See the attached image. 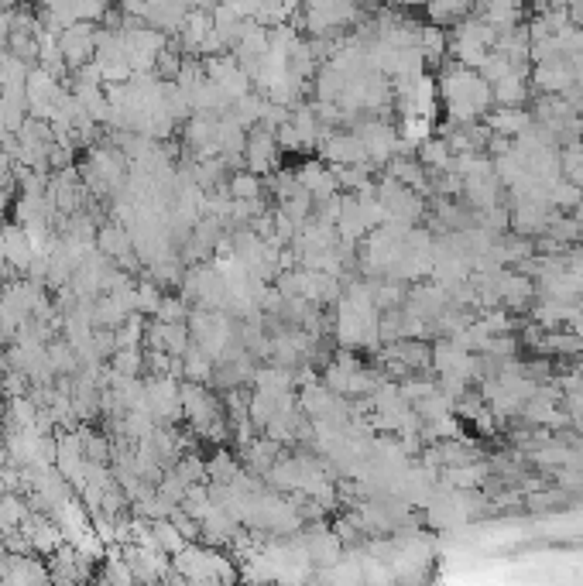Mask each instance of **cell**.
<instances>
[{"label":"cell","instance_id":"8","mask_svg":"<svg viewBox=\"0 0 583 586\" xmlns=\"http://www.w3.org/2000/svg\"><path fill=\"white\" fill-rule=\"evenodd\" d=\"M378 203L385 206V220H395V223H415L422 213H426V206H422V192H415L409 186H402L398 179H381L378 182Z\"/></svg>","mask_w":583,"mask_h":586},{"label":"cell","instance_id":"32","mask_svg":"<svg viewBox=\"0 0 583 586\" xmlns=\"http://www.w3.org/2000/svg\"><path fill=\"white\" fill-rule=\"evenodd\" d=\"M237 473H241L237 456L227 453V449H217V453L206 460V480H210V484H234Z\"/></svg>","mask_w":583,"mask_h":586},{"label":"cell","instance_id":"31","mask_svg":"<svg viewBox=\"0 0 583 586\" xmlns=\"http://www.w3.org/2000/svg\"><path fill=\"white\" fill-rule=\"evenodd\" d=\"M546 199H549V206L553 210H577V206L583 203V186H577V182H570V179H553L546 186Z\"/></svg>","mask_w":583,"mask_h":586},{"label":"cell","instance_id":"2","mask_svg":"<svg viewBox=\"0 0 583 586\" xmlns=\"http://www.w3.org/2000/svg\"><path fill=\"white\" fill-rule=\"evenodd\" d=\"M494 38H498V28L484 18V14H470L460 24H453L450 35V59H457L460 66L477 69L484 62V55L494 48Z\"/></svg>","mask_w":583,"mask_h":586},{"label":"cell","instance_id":"40","mask_svg":"<svg viewBox=\"0 0 583 586\" xmlns=\"http://www.w3.org/2000/svg\"><path fill=\"white\" fill-rule=\"evenodd\" d=\"M566 11H570V21L577 24V28H583V0H570Z\"/></svg>","mask_w":583,"mask_h":586},{"label":"cell","instance_id":"25","mask_svg":"<svg viewBox=\"0 0 583 586\" xmlns=\"http://www.w3.org/2000/svg\"><path fill=\"white\" fill-rule=\"evenodd\" d=\"M4 580L7 583H42V580H52V576L38 559H31V552H11V556H7Z\"/></svg>","mask_w":583,"mask_h":586},{"label":"cell","instance_id":"39","mask_svg":"<svg viewBox=\"0 0 583 586\" xmlns=\"http://www.w3.org/2000/svg\"><path fill=\"white\" fill-rule=\"evenodd\" d=\"M121 11L127 14V18H141V21H145L148 0H121Z\"/></svg>","mask_w":583,"mask_h":586},{"label":"cell","instance_id":"28","mask_svg":"<svg viewBox=\"0 0 583 586\" xmlns=\"http://www.w3.org/2000/svg\"><path fill=\"white\" fill-rule=\"evenodd\" d=\"M213 364H217V360H213L210 353L199 350L196 343H189V350L182 353V377H186V381L210 384L213 381Z\"/></svg>","mask_w":583,"mask_h":586},{"label":"cell","instance_id":"17","mask_svg":"<svg viewBox=\"0 0 583 586\" xmlns=\"http://www.w3.org/2000/svg\"><path fill=\"white\" fill-rule=\"evenodd\" d=\"M282 456V443H275L271 436L265 439H247L241 446V460L251 477H265V473L275 467V460Z\"/></svg>","mask_w":583,"mask_h":586},{"label":"cell","instance_id":"15","mask_svg":"<svg viewBox=\"0 0 583 586\" xmlns=\"http://www.w3.org/2000/svg\"><path fill=\"white\" fill-rule=\"evenodd\" d=\"M145 343L148 350H165L172 357H182L189 350V343H193V336H189L186 323H162V319H155L151 326H145Z\"/></svg>","mask_w":583,"mask_h":586},{"label":"cell","instance_id":"6","mask_svg":"<svg viewBox=\"0 0 583 586\" xmlns=\"http://www.w3.org/2000/svg\"><path fill=\"white\" fill-rule=\"evenodd\" d=\"M354 131H357V138H361L364 151H367V162H371V165H388L391 158L398 155V151H409L412 148V144H405L402 134H398L381 114L364 117L361 124L354 127Z\"/></svg>","mask_w":583,"mask_h":586},{"label":"cell","instance_id":"37","mask_svg":"<svg viewBox=\"0 0 583 586\" xmlns=\"http://www.w3.org/2000/svg\"><path fill=\"white\" fill-rule=\"evenodd\" d=\"M155 319H162V323H186L189 305L182 299H162V305L155 309Z\"/></svg>","mask_w":583,"mask_h":586},{"label":"cell","instance_id":"41","mask_svg":"<svg viewBox=\"0 0 583 586\" xmlns=\"http://www.w3.org/2000/svg\"><path fill=\"white\" fill-rule=\"evenodd\" d=\"M577 227H580V240H583V206H577Z\"/></svg>","mask_w":583,"mask_h":586},{"label":"cell","instance_id":"23","mask_svg":"<svg viewBox=\"0 0 583 586\" xmlns=\"http://www.w3.org/2000/svg\"><path fill=\"white\" fill-rule=\"evenodd\" d=\"M535 295V285L529 275H518V271H501L498 275V302L508 309H525Z\"/></svg>","mask_w":583,"mask_h":586},{"label":"cell","instance_id":"30","mask_svg":"<svg viewBox=\"0 0 583 586\" xmlns=\"http://www.w3.org/2000/svg\"><path fill=\"white\" fill-rule=\"evenodd\" d=\"M227 192L237 199V203H261V192H265V182H261L258 172H237L227 179Z\"/></svg>","mask_w":583,"mask_h":586},{"label":"cell","instance_id":"33","mask_svg":"<svg viewBox=\"0 0 583 586\" xmlns=\"http://www.w3.org/2000/svg\"><path fill=\"white\" fill-rule=\"evenodd\" d=\"M419 158L422 165L429 168V172H436V168H450L453 165V151H450V144H446V138L439 134V138H426L419 144Z\"/></svg>","mask_w":583,"mask_h":586},{"label":"cell","instance_id":"1","mask_svg":"<svg viewBox=\"0 0 583 586\" xmlns=\"http://www.w3.org/2000/svg\"><path fill=\"white\" fill-rule=\"evenodd\" d=\"M436 90H439V100H443V107H446V117H450L453 124L481 120L487 110L494 107L491 83H487L477 69L460 66L457 59L443 62V69H439V76H436Z\"/></svg>","mask_w":583,"mask_h":586},{"label":"cell","instance_id":"35","mask_svg":"<svg viewBox=\"0 0 583 586\" xmlns=\"http://www.w3.org/2000/svg\"><path fill=\"white\" fill-rule=\"evenodd\" d=\"M141 367H145V350L141 347H121V350H114V357H110V371H117V374L138 377Z\"/></svg>","mask_w":583,"mask_h":586},{"label":"cell","instance_id":"26","mask_svg":"<svg viewBox=\"0 0 583 586\" xmlns=\"http://www.w3.org/2000/svg\"><path fill=\"white\" fill-rule=\"evenodd\" d=\"M443 487H457V491H477V487L487 480V463L481 460H467L457 463V467H446L443 470Z\"/></svg>","mask_w":583,"mask_h":586},{"label":"cell","instance_id":"42","mask_svg":"<svg viewBox=\"0 0 583 586\" xmlns=\"http://www.w3.org/2000/svg\"><path fill=\"white\" fill-rule=\"evenodd\" d=\"M477 4H481V0H477Z\"/></svg>","mask_w":583,"mask_h":586},{"label":"cell","instance_id":"9","mask_svg":"<svg viewBox=\"0 0 583 586\" xmlns=\"http://www.w3.org/2000/svg\"><path fill=\"white\" fill-rule=\"evenodd\" d=\"M203 72L220 86L223 93L230 96V100H237V96H244V93L254 90L251 76H247V72L241 69V62L234 59V52L206 55V59H203Z\"/></svg>","mask_w":583,"mask_h":586},{"label":"cell","instance_id":"5","mask_svg":"<svg viewBox=\"0 0 583 586\" xmlns=\"http://www.w3.org/2000/svg\"><path fill=\"white\" fill-rule=\"evenodd\" d=\"M182 295L196 305H206V309L227 312L230 305V288L217 271V264H189V271L182 275Z\"/></svg>","mask_w":583,"mask_h":586},{"label":"cell","instance_id":"21","mask_svg":"<svg viewBox=\"0 0 583 586\" xmlns=\"http://www.w3.org/2000/svg\"><path fill=\"white\" fill-rule=\"evenodd\" d=\"M484 120H487V127H491L494 134L515 141L518 134L532 124V110H525V107H494V110H487Z\"/></svg>","mask_w":583,"mask_h":586},{"label":"cell","instance_id":"36","mask_svg":"<svg viewBox=\"0 0 583 586\" xmlns=\"http://www.w3.org/2000/svg\"><path fill=\"white\" fill-rule=\"evenodd\" d=\"M165 295L158 292V282L155 278H145V282H138V312H148V316H155V309L162 305Z\"/></svg>","mask_w":583,"mask_h":586},{"label":"cell","instance_id":"29","mask_svg":"<svg viewBox=\"0 0 583 586\" xmlns=\"http://www.w3.org/2000/svg\"><path fill=\"white\" fill-rule=\"evenodd\" d=\"M31 515V508L25 501H21L14 491H4L0 494V535L7 532H18L21 525H25V518Z\"/></svg>","mask_w":583,"mask_h":586},{"label":"cell","instance_id":"18","mask_svg":"<svg viewBox=\"0 0 583 586\" xmlns=\"http://www.w3.org/2000/svg\"><path fill=\"white\" fill-rule=\"evenodd\" d=\"M189 11H193V7H186L182 0H148L145 21L151 24V28L165 31V35H179V28L186 24Z\"/></svg>","mask_w":583,"mask_h":586},{"label":"cell","instance_id":"16","mask_svg":"<svg viewBox=\"0 0 583 586\" xmlns=\"http://www.w3.org/2000/svg\"><path fill=\"white\" fill-rule=\"evenodd\" d=\"M302 545H306L309 563H316V566H333V563H340V556H343L340 535L330 532V528H323V525L309 528L306 539H302Z\"/></svg>","mask_w":583,"mask_h":586},{"label":"cell","instance_id":"20","mask_svg":"<svg viewBox=\"0 0 583 586\" xmlns=\"http://www.w3.org/2000/svg\"><path fill=\"white\" fill-rule=\"evenodd\" d=\"M0 230H4V258H7V264H11V271H21V275H25L31 258H35V244L28 240L21 223H7V227H0Z\"/></svg>","mask_w":583,"mask_h":586},{"label":"cell","instance_id":"34","mask_svg":"<svg viewBox=\"0 0 583 586\" xmlns=\"http://www.w3.org/2000/svg\"><path fill=\"white\" fill-rule=\"evenodd\" d=\"M151 532H155V542H158V549H165L169 556H175V552L186 545V535L175 528V521L172 518H155L151 521Z\"/></svg>","mask_w":583,"mask_h":586},{"label":"cell","instance_id":"12","mask_svg":"<svg viewBox=\"0 0 583 586\" xmlns=\"http://www.w3.org/2000/svg\"><path fill=\"white\" fill-rule=\"evenodd\" d=\"M501 179L494 172V162H484L477 172L463 175V196H467L470 210H491V206L501 203Z\"/></svg>","mask_w":583,"mask_h":586},{"label":"cell","instance_id":"27","mask_svg":"<svg viewBox=\"0 0 583 586\" xmlns=\"http://www.w3.org/2000/svg\"><path fill=\"white\" fill-rule=\"evenodd\" d=\"M419 52L426 55V66H443L450 59V38H446V28L439 24H426L419 38Z\"/></svg>","mask_w":583,"mask_h":586},{"label":"cell","instance_id":"14","mask_svg":"<svg viewBox=\"0 0 583 586\" xmlns=\"http://www.w3.org/2000/svg\"><path fill=\"white\" fill-rule=\"evenodd\" d=\"M319 151H323L326 162H333L340 168L343 165H371L367 162V151H364L361 138H357V131H326L323 138H319Z\"/></svg>","mask_w":583,"mask_h":586},{"label":"cell","instance_id":"4","mask_svg":"<svg viewBox=\"0 0 583 586\" xmlns=\"http://www.w3.org/2000/svg\"><path fill=\"white\" fill-rule=\"evenodd\" d=\"M323 381H326V388L337 391L343 398H367L374 391V384H378V377L367 371L354 353H340L337 360L326 364Z\"/></svg>","mask_w":583,"mask_h":586},{"label":"cell","instance_id":"19","mask_svg":"<svg viewBox=\"0 0 583 586\" xmlns=\"http://www.w3.org/2000/svg\"><path fill=\"white\" fill-rule=\"evenodd\" d=\"M529 72H532V69H515V72H508L505 79L491 83L494 103H498V107H525V100L532 96Z\"/></svg>","mask_w":583,"mask_h":586},{"label":"cell","instance_id":"11","mask_svg":"<svg viewBox=\"0 0 583 586\" xmlns=\"http://www.w3.org/2000/svg\"><path fill=\"white\" fill-rule=\"evenodd\" d=\"M59 52L66 59L69 72H76L79 66L97 55V24L93 21H76L66 31H59Z\"/></svg>","mask_w":583,"mask_h":586},{"label":"cell","instance_id":"3","mask_svg":"<svg viewBox=\"0 0 583 586\" xmlns=\"http://www.w3.org/2000/svg\"><path fill=\"white\" fill-rule=\"evenodd\" d=\"M172 566L182 573V580L193 583H213V580H234V569L230 559H223L217 549H206L199 542H186L179 552L172 556Z\"/></svg>","mask_w":583,"mask_h":586},{"label":"cell","instance_id":"38","mask_svg":"<svg viewBox=\"0 0 583 586\" xmlns=\"http://www.w3.org/2000/svg\"><path fill=\"white\" fill-rule=\"evenodd\" d=\"M73 4H76V18L93 24H100L103 14L110 11V0H73Z\"/></svg>","mask_w":583,"mask_h":586},{"label":"cell","instance_id":"24","mask_svg":"<svg viewBox=\"0 0 583 586\" xmlns=\"http://www.w3.org/2000/svg\"><path fill=\"white\" fill-rule=\"evenodd\" d=\"M426 18L429 24H439V28H453L463 18H470L477 7V0H426Z\"/></svg>","mask_w":583,"mask_h":586},{"label":"cell","instance_id":"22","mask_svg":"<svg viewBox=\"0 0 583 586\" xmlns=\"http://www.w3.org/2000/svg\"><path fill=\"white\" fill-rule=\"evenodd\" d=\"M299 182H302V189L313 196V203H319V199H330V196H337V186H340V179L330 172L326 165H319V162H306L299 168Z\"/></svg>","mask_w":583,"mask_h":586},{"label":"cell","instance_id":"10","mask_svg":"<svg viewBox=\"0 0 583 586\" xmlns=\"http://www.w3.org/2000/svg\"><path fill=\"white\" fill-rule=\"evenodd\" d=\"M529 83H532V90H539L546 96H563L566 90H573V86H577V66H573L566 55H556V59H546V62H535L532 72H529Z\"/></svg>","mask_w":583,"mask_h":586},{"label":"cell","instance_id":"7","mask_svg":"<svg viewBox=\"0 0 583 586\" xmlns=\"http://www.w3.org/2000/svg\"><path fill=\"white\" fill-rule=\"evenodd\" d=\"M145 408L155 415L158 425L182 422V398H179V377L155 374L145 381Z\"/></svg>","mask_w":583,"mask_h":586},{"label":"cell","instance_id":"13","mask_svg":"<svg viewBox=\"0 0 583 586\" xmlns=\"http://www.w3.org/2000/svg\"><path fill=\"white\" fill-rule=\"evenodd\" d=\"M278 155H282V144H278L271 127L258 124V127H251V131H247L244 165L251 168V172H258V175L271 172V168L278 165Z\"/></svg>","mask_w":583,"mask_h":586}]
</instances>
